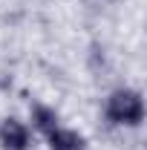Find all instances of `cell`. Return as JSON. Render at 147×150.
Returning <instances> with one entry per match:
<instances>
[{"mask_svg":"<svg viewBox=\"0 0 147 150\" xmlns=\"http://www.w3.org/2000/svg\"><path fill=\"white\" fill-rule=\"evenodd\" d=\"M104 115L110 124L139 127L144 121V98L139 90H115V93H110L107 104H104Z\"/></svg>","mask_w":147,"mask_h":150,"instance_id":"obj_1","label":"cell"},{"mask_svg":"<svg viewBox=\"0 0 147 150\" xmlns=\"http://www.w3.org/2000/svg\"><path fill=\"white\" fill-rule=\"evenodd\" d=\"M32 144V133L29 127L18 118H3L0 124V147L3 150H29Z\"/></svg>","mask_w":147,"mask_h":150,"instance_id":"obj_2","label":"cell"},{"mask_svg":"<svg viewBox=\"0 0 147 150\" xmlns=\"http://www.w3.org/2000/svg\"><path fill=\"white\" fill-rule=\"evenodd\" d=\"M46 142L49 150H87V139L69 127H55L52 133H46Z\"/></svg>","mask_w":147,"mask_h":150,"instance_id":"obj_3","label":"cell"},{"mask_svg":"<svg viewBox=\"0 0 147 150\" xmlns=\"http://www.w3.org/2000/svg\"><path fill=\"white\" fill-rule=\"evenodd\" d=\"M32 124H35V130H40L43 136L52 133L55 127H61L58 112L52 110V107H46V104H35V107H32Z\"/></svg>","mask_w":147,"mask_h":150,"instance_id":"obj_4","label":"cell"}]
</instances>
